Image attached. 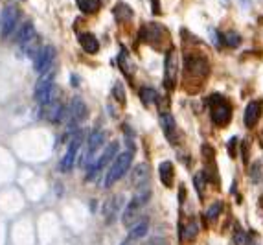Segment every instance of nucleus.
Segmentation results:
<instances>
[{"label": "nucleus", "instance_id": "7", "mask_svg": "<svg viewBox=\"0 0 263 245\" xmlns=\"http://www.w3.org/2000/svg\"><path fill=\"white\" fill-rule=\"evenodd\" d=\"M19 10L15 6H8L4 11H2V20H0V35L4 39H8L17 28V22H19Z\"/></svg>", "mask_w": 263, "mask_h": 245}, {"label": "nucleus", "instance_id": "21", "mask_svg": "<svg viewBox=\"0 0 263 245\" xmlns=\"http://www.w3.org/2000/svg\"><path fill=\"white\" fill-rule=\"evenodd\" d=\"M34 39H35L34 24H32V22H26V24L19 30V34H17V43H19L20 46H24V48H28V46H32Z\"/></svg>", "mask_w": 263, "mask_h": 245}, {"label": "nucleus", "instance_id": "9", "mask_svg": "<svg viewBox=\"0 0 263 245\" xmlns=\"http://www.w3.org/2000/svg\"><path fill=\"white\" fill-rule=\"evenodd\" d=\"M55 59V48L53 46H43L37 53L34 56V68L35 72L43 74L46 70H50Z\"/></svg>", "mask_w": 263, "mask_h": 245}, {"label": "nucleus", "instance_id": "33", "mask_svg": "<svg viewBox=\"0 0 263 245\" xmlns=\"http://www.w3.org/2000/svg\"><path fill=\"white\" fill-rule=\"evenodd\" d=\"M250 177H252L254 183H259V181H261V166H259V162H256L252 166V170H250Z\"/></svg>", "mask_w": 263, "mask_h": 245}, {"label": "nucleus", "instance_id": "5", "mask_svg": "<svg viewBox=\"0 0 263 245\" xmlns=\"http://www.w3.org/2000/svg\"><path fill=\"white\" fill-rule=\"evenodd\" d=\"M140 37H142L148 44H151L153 48L162 50L164 41H167V30L164 28L162 24L151 22V24L143 26L142 32H140Z\"/></svg>", "mask_w": 263, "mask_h": 245}, {"label": "nucleus", "instance_id": "28", "mask_svg": "<svg viewBox=\"0 0 263 245\" xmlns=\"http://www.w3.org/2000/svg\"><path fill=\"white\" fill-rule=\"evenodd\" d=\"M206 184H208V181H206L204 172L195 173V177H193V186H195L197 194H199V197H201V199L204 197V188H206Z\"/></svg>", "mask_w": 263, "mask_h": 245}, {"label": "nucleus", "instance_id": "16", "mask_svg": "<svg viewBox=\"0 0 263 245\" xmlns=\"http://www.w3.org/2000/svg\"><path fill=\"white\" fill-rule=\"evenodd\" d=\"M118 67L120 70H122V74H124L129 81H133V76L134 72H136V65L133 63V59H131L129 52H127V48H120V53H118Z\"/></svg>", "mask_w": 263, "mask_h": 245}, {"label": "nucleus", "instance_id": "3", "mask_svg": "<svg viewBox=\"0 0 263 245\" xmlns=\"http://www.w3.org/2000/svg\"><path fill=\"white\" fill-rule=\"evenodd\" d=\"M131 164H133V153H131V151H124V153H120L118 157L114 159V162H112V166L109 168V172H107L103 188L114 186L120 179L127 173V170L131 168Z\"/></svg>", "mask_w": 263, "mask_h": 245}, {"label": "nucleus", "instance_id": "18", "mask_svg": "<svg viewBox=\"0 0 263 245\" xmlns=\"http://www.w3.org/2000/svg\"><path fill=\"white\" fill-rule=\"evenodd\" d=\"M89 115V109H86V103L81 100L79 96L72 98V103H70V116H72V122H83Z\"/></svg>", "mask_w": 263, "mask_h": 245}, {"label": "nucleus", "instance_id": "11", "mask_svg": "<svg viewBox=\"0 0 263 245\" xmlns=\"http://www.w3.org/2000/svg\"><path fill=\"white\" fill-rule=\"evenodd\" d=\"M81 142H83L81 133H77L76 139L72 140L70 146H68L65 157L61 159V164H59V170H61V172H70V170L76 166V155L77 151H79V148H81Z\"/></svg>", "mask_w": 263, "mask_h": 245}, {"label": "nucleus", "instance_id": "30", "mask_svg": "<svg viewBox=\"0 0 263 245\" xmlns=\"http://www.w3.org/2000/svg\"><path fill=\"white\" fill-rule=\"evenodd\" d=\"M221 212H223V203H221V201L214 203V205L208 208V212H206V220H208V221H215L217 217H219Z\"/></svg>", "mask_w": 263, "mask_h": 245}, {"label": "nucleus", "instance_id": "15", "mask_svg": "<svg viewBox=\"0 0 263 245\" xmlns=\"http://www.w3.org/2000/svg\"><path fill=\"white\" fill-rule=\"evenodd\" d=\"M122 207H124V196H112L103 203V217H105L107 223H110L118 216Z\"/></svg>", "mask_w": 263, "mask_h": 245}, {"label": "nucleus", "instance_id": "17", "mask_svg": "<svg viewBox=\"0 0 263 245\" xmlns=\"http://www.w3.org/2000/svg\"><path fill=\"white\" fill-rule=\"evenodd\" d=\"M43 116L48 122H52V124H59L63 120V116H65V107L61 103H55V101H48L46 105H43Z\"/></svg>", "mask_w": 263, "mask_h": 245}, {"label": "nucleus", "instance_id": "26", "mask_svg": "<svg viewBox=\"0 0 263 245\" xmlns=\"http://www.w3.org/2000/svg\"><path fill=\"white\" fill-rule=\"evenodd\" d=\"M138 94H140V100H142V103L145 107H149L151 103H155V101H157V91H155V89H151V87H142Z\"/></svg>", "mask_w": 263, "mask_h": 245}, {"label": "nucleus", "instance_id": "25", "mask_svg": "<svg viewBox=\"0 0 263 245\" xmlns=\"http://www.w3.org/2000/svg\"><path fill=\"white\" fill-rule=\"evenodd\" d=\"M148 231H149V225H148V221H142V223H136V225H133V229H131V232H129V238L131 241H134V240H140V238H143V236L148 234Z\"/></svg>", "mask_w": 263, "mask_h": 245}, {"label": "nucleus", "instance_id": "31", "mask_svg": "<svg viewBox=\"0 0 263 245\" xmlns=\"http://www.w3.org/2000/svg\"><path fill=\"white\" fill-rule=\"evenodd\" d=\"M112 96L118 103H125V89L120 81H116L114 87H112Z\"/></svg>", "mask_w": 263, "mask_h": 245}, {"label": "nucleus", "instance_id": "10", "mask_svg": "<svg viewBox=\"0 0 263 245\" xmlns=\"http://www.w3.org/2000/svg\"><path fill=\"white\" fill-rule=\"evenodd\" d=\"M118 149H120V144H118V142H110V144L105 148V151H103V155H101L100 159L96 160V162L91 166V170H89V175H86V179L91 181V179L94 177V175H96L98 172H100V170H103L105 166H109V162H110L112 159H114L116 153H118Z\"/></svg>", "mask_w": 263, "mask_h": 245}, {"label": "nucleus", "instance_id": "34", "mask_svg": "<svg viewBox=\"0 0 263 245\" xmlns=\"http://www.w3.org/2000/svg\"><path fill=\"white\" fill-rule=\"evenodd\" d=\"M143 245H169V243L164 238H151V240H148Z\"/></svg>", "mask_w": 263, "mask_h": 245}, {"label": "nucleus", "instance_id": "14", "mask_svg": "<svg viewBox=\"0 0 263 245\" xmlns=\"http://www.w3.org/2000/svg\"><path fill=\"white\" fill-rule=\"evenodd\" d=\"M261 111H263V103L259 100L249 101V105L245 107V115H243L245 125L247 127H254V125L258 124L259 118H261Z\"/></svg>", "mask_w": 263, "mask_h": 245}, {"label": "nucleus", "instance_id": "20", "mask_svg": "<svg viewBox=\"0 0 263 245\" xmlns=\"http://www.w3.org/2000/svg\"><path fill=\"white\" fill-rule=\"evenodd\" d=\"M158 175H160V181L166 188L173 186V181H175V166H173L169 160H164L158 166Z\"/></svg>", "mask_w": 263, "mask_h": 245}, {"label": "nucleus", "instance_id": "32", "mask_svg": "<svg viewBox=\"0 0 263 245\" xmlns=\"http://www.w3.org/2000/svg\"><path fill=\"white\" fill-rule=\"evenodd\" d=\"M234 243L236 245H249V234L243 231H238L234 236Z\"/></svg>", "mask_w": 263, "mask_h": 245}, {"label": "nucleus", "instance_id": "12", "mask_svg": "<svg viewBox=\"0 0 263 245\" xmlns=\"http://www.w3.org/2000/svg\"><path fill=\"white\" fill-rule=\"evenodd\" d=\"M151 181V172H149L148 164H138L134 166L133 173H131V183L136 190H145Z\"/></svg>", "mask_w": 263, "mask_h": 245}, {"label": "nucleus", "instance_id": "23", "mask_svg": "<svg viewBox=\"0 0 263 245\" xmlns=\"http://www.w3.org/2000/svg\"><path fill=\"white\" fill-rule=\"evenodd\" d=\"M197 231H199V227H197V221L195 220H190L186 223H182L181 221V227H179V236H181V240L188 241V240H193L197 236Z\"/></svg>", "mask_w": 263, "mask_h": 245}, {"label": "nucleus", "instance_id": "22", "mask_svg": "<svg viewBox=\"0 0 263 245\" xmlns=\"http://www.w3.org/2000/svg\"><path fill=\"white\" fill-rule=\"evenodd\" d=\"M103 140H105V133H103V131L101 129L92 131L91 137H89V148H86V157H89V159L94 157V153L101 148V144H103Z\"/></svg>", "mask_w": 263, "mask_h": 245}, {"label": "nucleus", "instance_id": "8", "mask_svg": "<svg viewBox=\"0 0 263 245\" xmlns=\"http://www.w3.org/2000/svg\"><path fill=\"white\" fill-rule=\"evenodd\" d=\"M149 197H151V196H149L148 192H142V194H138V196H134L133 201H131L129 205L125 207L124 214H122V221H124L125 227H133L134 225V220H136V216H138L140 207H142L143 203L148 201Z\"/></svg>", "mask_w": 263, "mask_h": 245}, {"label": "nucleus", "instance_id": "29", "mask_svg": "<svg viewBox=\"0 0 263 245\" xmlns=\"http://www.w3.org/2000/svg\"><path fill=\"white\" fill-rule=\"evenodd\" d=\"M239 43H241V37H239V34H236V32H228V34H225V37H223V44H226L228 48H238Z\"/></svg>", "mask_w": 263, "mask_h": 245}, {"label": "nucleus", "instance_id": "13", "mask_svg": "<svg viewBox=\"0 0 263 245\" xmlns=\"http://www.w3.org/2000/svg\"><path fill=\"white\" fill-rule=\"evenodd\" d=\"M160 125H162L164 135L169 140V144H177V124H175V118H173L171 113H160Z\"/></svg>", "mask_w": 263, "mask_h": 245}, {"label": "nucleus", "instance_id": "2", "mask_svg": "<svg viewBox=\"0 0 263 245\" xmlns=\"http://www.w3.org/2000/svg\"><path fill=\"white\" fill-rule=\"evenodd\" d=\"M184 70H186V77H193V79H204L210 72V65H208V59L202 56V53L197 52H188L186 58H184Z\"/></svg>", "mask_w": 263, "mask_h": 245}, {"label": "nucleus", "instance_id": "19", "mask_svg": "<svg viewBox=\"0 0 263 245\" xmlns=\"http://www.w3.org/2000/svg\"><path fill=\"white\" fill-rule=\"evenodd\" d=\"M77 41H79V46H81L86 53H96L100 50V41H98L96 35L91 34V32H81V34L77 35Z\"/></svg>", "mask_w": 263, "mask_h": 245}, {"label": "nucleus", "instance_id": "6", "mask_svg": "<svg viewBox=\"0 0 263 245\" xmlns=\"http://www.w3.org/2000/svg\"><path fill=\"white\" fill-rule=\"evenodd\" d=\"M53 96V70L43 72L41 79L35 85V100L41 105H46L48 101H52Z\"/></svg>", "mask_w": 263, "mask_h": 245}, {"label": "nucleus", "instance_id": "27", "mask_svg": "<svg viewBox=\"0 0 263 245\" xmlns=\"http://www.w3.org/2000/svg\"><path fill=\"white\" fill-rule=\"evenodd\" d=\"M77 6H79V10L83 11V13L91 15V13H96V11L100 10V0H76Z\"/></svg>", "mask_w": 263, "mask_h": 245}, {"label": "nucleus", "instance_id": "4", "mask_svg": "<svg viewBox=\"0 0 263 245\" xmlns=\"http://www.w3.org/2000/svg\"><path fill=\"white\" fill-rule=\"evenodd\" d=\"M179 81V52L175 48L167 50L166 63H164V87L173 91Z\"/></svg>", "mask_w": 263, "mask_h": 245}, {"label": "nucleus", "instance_id": "1", "mask_svg": "<svg viewBox=\"0 0 263 245\" xmlns=\"http://www.w3.org/2000/svg\"><path fill=\"white\" fill-rule=\"evenodd\" d=\"M208 103H210L212 122L215 125H219V127L228 125V122L232 120V105L226 101V98H223L221 94H212L208 98Z\"/></svg>", "mask_w": 263, "mask_h": 245}, {"label": "nucleus", "instance_id": "24", "mask_svg": "<svg viewBox=\"0 0 263 245\" xmlns=\"http://www.w3.org/2000/svg\"><path fill=\"white\" fill-rule=\"evenodd\" d=\"M133 10L127 4H118L114 8V17L118 22H127V20L133 19Z\"/></svg>", "mask_w": 263, "mask_h": 245}]
</instances>
